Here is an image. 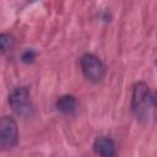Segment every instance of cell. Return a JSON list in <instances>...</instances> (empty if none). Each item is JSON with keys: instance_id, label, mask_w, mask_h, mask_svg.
<instances>
[{"instance_id": "cell-7", "label": "cell", "mask_w": 157, "mask_h": 157, "mask_svg": "<svg viewBox=\"0 0 157 157\" xmlns=\"http://www.w3.org/2000/svg\"><path fill=\"white\" fill-rule=\"evenodd\" d=\"M12 43V38L9 34L5 33H0V50H5L7 49Z\"/></svg>"}, {"instance_id": "cell-5", "label": "cell", "mask_w": 157, "mask_h": 157, "mask_svg": "<svg viewBox=\"0 0 157 157\" xmlns=\"http://www.w3.org/2000/svg\"><path fill=\"white\" fill-rule=\"evenodd\" d=\"M115 142L107 136H99L93 142V150L97 155L103 157H112L115 155Z\"/></svg>"}, {"instance_id": "cell-9", "label": "cell", "mask_w": 157, "mask_h": 157, "mask_svg": "<svg viewBox=\"0 0 157 157\" xmlns=\"http://www.w3.org/2000/svg\"><path fill=\"white\" fill-rule=\"evenodd\" d=\"M28 1H37V0H28Z\"/></svg>"}, {"instance_id": "cell-3", "label": "cell", "mask_w": 157, "mask_h": 157, "mask_svg": "<svg viewBox=\"0 0 157 157\" xmlns=\"http://www.w3.org/2000/svg\"><path fill=\"white\" fill-rule=\"evenodd\" d=\"M80 66L83 76L92 81L99 82L105 76V66L102 60L93 54H85L80 59Z\"/></svg>"}, {"instance_id": "cell-2", "label": "cell", "mask_w": 157, "mask_h": 157, "mask_svg": "<svg viewBox=\"0 0 157 157\" xmlns=\"http://www.w3.org/2000/svg\"><path fill=\"white\" fill-rule=\"evenodd\" d=\"M9 104L11 109L20 117H29L33 113L29 91L27 87H16L9 94Z\"/></svg>"}, {"instance_id": "cell-1", "label": "cell", "mask_w": 157, "mask_h": 157, "mask_svg": "<svg viewBox=\"0 0 157 157\" xmlns=\"http://www.w3.org/2000/svg\"><path fill=\"white\" fill-rule=\"evenodd\" d=\"M131 110L134 117L144 124H148L151 120L155 119V96L151 93L150 87L145 82H137L132 88Z\"/></svg>"}, {"instance_id": "cell-8", "label": "cell", "mask_w": 157, "mask_h": 157, "mask_svg": "<svg viewBox=\"0 0 157 157\" xmlns=\"http://www.w3.org/2000/svg\"><path fill=\"white\" fill-rule=\"evenodd\" d=\"M36 58V53L33 50H26L23 54H22V60L25 63H32Z\"/></svg>"}, {"instance_id": "cell-6", "label": "cell", "mask_w": 157, "mask_h": 157, "mask_svg": "<svg viewBox=\"0 0 157 157\" xmlns=\"http://www.w3.org/2000/svg\"><path fill=\"white\" fill-rule=\"evenodd\" d=\"M56 108L65 115H72L77 110V101L72 94H64L56 99Z\"/></svg>"}, {"instance_id": "cell-4", "label": "cell", "mask_w": 157, "mask_h": 157, "mask_svg": "<svg viewBox=\"0 0 157 157\" xmlns=\"http://www.w3.org/2000/svg\"><path fill=\"white\" fill-rule=\"evenodd\" d=\"M18 142V128L17 123L12 117L0 118V148L9 150Z\"/></svg>"}]
</instances>
